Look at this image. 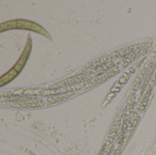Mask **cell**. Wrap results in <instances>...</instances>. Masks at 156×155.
<instances>
[{
	"instance_id": "cell-1",
	"label": "cell",
	"mask_w": 156,
	"mask_h": 155,
	"mask_svg": "<svg viewBox=\"0 0 156 155\" xmlns=\"http://www.w3.org/2000/svg\"><path fill=\"white\" fill-rule=\"evenodd\" d=\"M16 27H23V28H27V29H32L34 31H37V32H41L42 28L36 25L32 22H28V21H16Z\"/></svg>"
}]
</instances>
